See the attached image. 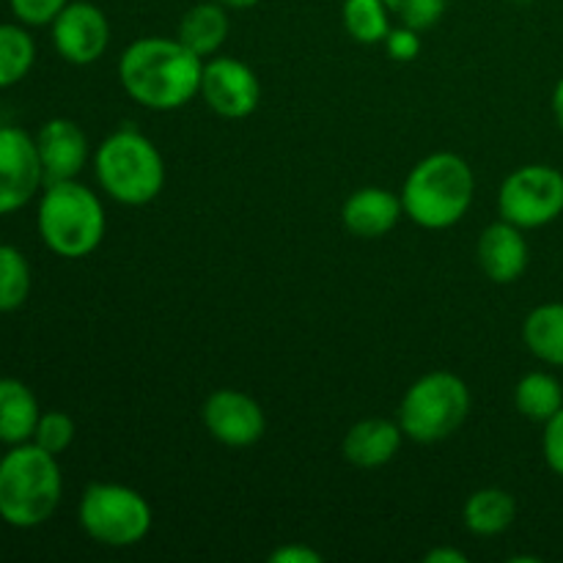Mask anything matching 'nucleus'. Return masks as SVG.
Wrapping results in <instances>:
<instances>
[{"label":"nucleus","instance_id":"obj_1","mask_svg":"<svg viewBox=\"0 0 563 563\" xmlns=\"http://www.w3.org/2000/svg\"><path fill=\"white\" fill-rule=\"evenodd\" d=\"M203 58L170 36L135 38L119 58V82L146 110L168 113L190 104L201 91Z\"/></svg>","mask_w":563,"mask_h":563},{"label":"nucleus","instance_id":"obj_2","mask_svg":"<svg viewBox=\"0 0 563 563\" xmlns=\"http://www.w3.org/2000/svg\"><path fill=\"white\" fill-rule=\"evenodd\" d=\"M64 498L58 456L36 443L9 445L0 460V520L20 531L44 526Z\"/></svg>","mask_w":563,"mask_h":563},{"label":"nucleus","instance_id":"obj_3","mask_svg":"<svg viewBox=\"0 0 563 563\" xmlns=\"http://www.w3.org/2000/svg\"><path fill=\"white\" fill-rule=\"evenodd\" d=\"M476 192V176L465 157L454 152H434L416 163L401 185L405 218L429 231H443L467 214Z\"/></svg>","mask_w":563,"mask_h":563},{"label":"nucleus","instance_id":"obj_4","mask_svg":"<svg viewBox=\"0 0 563 563\" xmlns=\"http://www.w3.org/2000/svg\"><path fill=\"white\" fill-rule=\"evenodd\" d=\"M36 229L47 251L77 262L102 245L108 214L102 198L82 181H49L38 198Z\"/></svg>","mask_w":563,"mask_h":563},{"label":"nucleus","instance_id":"obj_5","mask_svg":"<svg viewBox=\"0 0 563 563\" xmlns=\"http://www.w3.org/2000/svg\"><path fill=\"white\" fill-rule=\"evenodd\" d=\"M93 176L108 198L124 207H146L163 192L165 163L152 137L115 130L93 152Z\"/></svg>","mask_w":563,"mask_h":563},{"label":"nucleus","instance_id":"obj_6","mask_svg":"<svg viewBox=\"0 0 563 563\" xmlns=\"http://www.w3.org/2000/svg\"><path fill=\"white\" fill-rule=\"evenodd\" d=\"M471 416V390L454 372H429L405 390L399 405V427L407 440L440 443L460 432Z\"/></svg>","mask_w":563,"mask_h":563},{"label":"nucleus","instance_id":"obj_7","mask_svg":"<svg viewBox=\"0 0 563 563\" xmlns=\"http://www.w3.org/2000/svg\"><path fill=\"white\" fill-rule=\"evenodd\" d=\"M77 522L102 548H135L148 537L154 511L137 489L126 484L93 482L82 489L77 504Z\"/></svg>","mask_w":563,"mask_h":563},{"label":"nucleus","instance_id":"obj_8","mask_svg":"<svg viewBox=\"0 0 563 563\" xmlns=\"http://www.w3.org/2000/svg\"><path fill=\"white\" fill-rule=\"evenodd\" d=\"M500 220L531 231L563 214V174L553 165H522L511 170L498 190Z\"/></svg>","mask_w":563,"mask_h":563},{"label":"nucleus","instance_id":"obj_9","mask_svg":"<svg viewBox=\"0 0 563 563\" xmlns=\"http://www.w3.org/2000/svg\"><path fill=\"white\" fill-rule=\"evenodd\" d=\"M198 97L207 102L212 113L223 115V119H247L251 113H256L258 102H262V80L240 58L212 55L209 60H203Z\"/></svg>","mask_w":563,"mask_h":563},{"label":"nucleus","instance_id":"obj_10","mask_svg":"<svg viewBox=\"0 0 563 563\" xmlns=\"http://www.w3.org/2000/svg\"><path fill=\"white\" fill-rule=\"evenodd\" d=\"M44 185L36 137L20 126H0V214L20 212Z\"/></svg>","mask_w":563,"mask_h":563},{"label":"nucleus","instance_id":"obj_11","mask_svg":"<svg viewBox=\"0 0 563 563\" xmlns=\"http://www.w3.org/2000/svg\"><path fill=\"white\" fill-rule=\"evenodd\" d=\"M53 47L66 64L91 66L108 53L110 22L108 14L91 0H69L66 9L49 25Z\"/></svg>","mask_w":563,"mask_h":563},{"label":"nucleus","instance_id":"obj_12","mask_svg":"<svg viewBox=\"0 0 563 563\" xmlns=\"http://www.w3.org/2000/svg\"><path fill=\"white\" fill-rule=\"evenodd\" d=\"M201 418L209 438L229 445V449L256 445L264 438V429H267L262 405L253 396L234 388H220L209 394L207 401H203Z\"/></svg>","mask_w":563,"mask_h":563},{"label":"nucleus","instance_id":"obj_13","mask_svg":"<svg viewBox=\"0 0 563 563\" xmlns=\"http://www.w3.org/2000/svg\"><path fill=\"white\" fill-rule=\"evenodd\" d=\"M36 152L42 159L44 181L77 179L91 159V146L82 126L71 119H49L36 132Z\"/></svg>","mask_w":563,"mask_h":563},{"label":"nucleus","instance_id":"obj_14","mask_svg":"<svg viewBox=\"0 0 563 563\" xmlns=\"http://www.w3.org/2000/svg\"><path fill=\"white\" fill-rule=\"evenodd\" d=\"M476 258L482 273L493 284H515V280L522 278L528 262H531L526 231L517 229L509 220H498V223L487 225L484 234L478 236Z\"/></svg>","mask_w":563,"mask_h":563},{"label":"nucleus","instance_id":"obj_15","mask_svg":"<svg viewBox=\"0 0 563 563\" xmlns=\"http://www.w3.org/2000/svg\"><path fill=\"white\" fill-rule=\"evenodd\" d=\"M401 218H405L401 198L385 187H361L341 207V223L361 240H379L390 234Z\"/></svg>","mask_w":563,"mask_h":563},{"label":"nucleus","instance_id":"obj_16","mask_svg":"<svg viewBox=\"0 0 563 563\" xmlns=\"http://www.w3.org/2000/svg\"><path fill=\"white\" fill-rule=\"evenodd\" d=\"M401 432L399 421H388V418H363L341 440V454L350 465L363 467V471H374L383 467L399 454Z\"/></svg>","mask_w":563,"mask_h":563},{"label":"nucleus","instance_id":"obj_17","mask_svg":"<svg viewBox=\"0 0 563 563\" xmlns=\"http://www.w3.org/2000/svg\"><path fill=\"white\" fill-rule=\"evenodd\" d=\"M231 31L229 22V9L218 0H207V3H196L181 14L179 38L185 47H190L192 53L201 55V58H212L220 53V47L225 44Z\"/></svg>","mask_w":563,"mask_h":563},{"label":"nucleus","instance_id":"obj_18","mask_svg":"<svg viewBox=\"0 0 563 563\" xmlns=\"http://www.w3.org/2000/svg\"><path fill=\"white\" fill-rule=\"evenodd\" d=\"M38 416L36 394L22 379L0 377V443L20 445L33 440Z\"/></svg>","mask_w":563,"mask_h":563},{"label":"nucleus","instance_id":"obj_19","mask_svg":"<svg viewBox=\"0 0 563 563\" xmlns=\"http://www.w3.org/2000/svg\"><path fill=\"white\" fill-rule=\"evenodd\" d=\"M462 520L473 537H498V533L509 531L511 522L517 520L515 495L500 487L476 489L465 500Z\"/></svg>","mask_w":563,"mask_h":563},{"label":"nucleus","instance_id":"obj_20","mask_svg":"<svg viewBox=\"0 0 563 563\" xmlns=\"http://www.w3.org/2000/svg\"><path fill=\"white\" fill-rule=\"evenodd\" d=\"M522 341L537 361L563 368V302H542L522 322Z\"/></svg>","mask_w":563,"mask_h":563},{"label":"nucleus","instance_id":"obj_21","mask_svg":"<svg viewBox=\"0 0 563 563\" xmlns=\"http://www.w3.org/2000/svg\"><path fill=\"white\" fill-rule=\"evenodd\" d=\"M515 407L533 423H548L563 407V388L548 372H528L515 388Z\"/></svg>","mask_w":563,"mask_h":563},{"label":"nucleus","instance_id":"obj_22","mask_svg":"<svg viewBox=\"0 0 563 563\" xmlns=\"http://www.w3.org/2000/svg\"><path fill=\"white\" fill-rule=\"evenodd\" d=\"M390 14L385 0H344L341 22L357 44H383L390 33Z\"/></svg>","mask_w":563,"mask_h":563},{"label":"nucleus","instance_id":"obj_23","mask_svg":"<svg viewBox=\"0 0 563 563\" xmlns=\"http://www.w3.org/2000/svg\"><path fill=\"white\" fill-rule=\"evenodd\" d=\"M36 60V42L25 25L0 22V88H11L25 80Z\"/></svg>","mask_w":563,"mask_h":563},{"label":"nucleus","instance_id":"obj_24","mask_svg":"<svg viewBox=\"0 0 563 563\" xmlns=\"http://www.w3.org/2000/svg\"><path fill=\"white\" fill-rule=\"evenodd\" d=\"M31 295V264L14 245H0V313L25 306Z\"/></svg>","mask_w":563,"mask_h":563},{"label":"nucleus","instance_id":"obj_25","mask_svg":"<svg viewBox=\"0 0 563 563\" xmlns=\"http://www.w3.org/2000/svg\"><path fill=\"white\" fill-rule=\"evenodd\" d=\"M75 440V421H71L66 412L60 410H49L38 416L36 432H33L31 443H36L38 449L49 451V454H64L66 449Z\"/></svg>","mask_w":563,"mask_h":563},{"label":"nucleus","instance_id":"obj_26","mask_svg":"<svg viewBox=\"0 0 563 563\" xmlns=\"http://www.w3.org/2000/svg\"><path fill=\"white\" fill-rule=\"evenodd\" d=\"M69 0H9L11 14L25 27L53 25L55 16L66 9Z\"/></svg>","mask_w":563,"mask_h":563},{"label":"nucleus","instance_id":"obj_27","mask_svg":"<svg viewBox=\"0 0 563 563\" xmlns=\"http://www.w3.org/2000/svg\"><path fill=\"white\" fill-rule=\"evenodd\" d=\"M445 11V0H401L399 9L394 11L401 20V25L412 27V31H429L432 25H438L440 16Z\"/></svg>","mask_w":563,"mask_h":563},{"label":"nucleus","instance_id":"obj_28","mask_svg":"<svg viewBox=\"0 0 563 563\" xmlns=\"http://www.w3.org/2000/svg\"><path fill=\"white\" fill-rule=\"evenodd\" d=\"M542 451H544V462H548L550 471L555 476L563 478V407L544 423V434H542Z\"/></svg>","mask_w":563,"mask_h":563},{"label":"nucleus","instance_id":"obj_29","mask_svg":"<svg viewBox=\"0 0 563 563\" xmlns=\"http://www.w3.org/2000/svg\"><path fill=\"white\" fill-rule=\"evenodd\" d=\"M383 47L388 49L390 58L407 64V60L418 58V53H421V36H418V31H412V27H407V25L390 27V33L385 36Z\"/></svg>","mask_w":563,"mask_h":563},{"label":"nucleus","instance_id":"obj_30","mask_svg":"<svg viewBox=\"0 0 563 563\" xmlns=\"http://www.w3.org/2000/svg\"><path fill=\"white\" fill-rule=\"evenodd\" d=\"M269 563H322V553L308 544H284V548L269 553Z\"/></svg>","mask_w":563,"mask_h":563},{"label":"nucleus","instance_id":"obj_31","mask_svg":"<svg viewBox=\"0 0 563 563\" xmlns=\"http://www.w3.org/2000/svg\"><path fill=\"white\" fill-rule=\"evenodd\" d=\"M423 563H467V555L460 548H434L423 555Z\"/></svg>","mask_w":563,"mask_h":563},{"label":"nucleus","instance_id":"obj_32","mask_svg":"<svg viewBox=\"0 0 563 563\" xmlns=\"http://www.w3.org/2000/svg\"><path fill=\"white\" fill-rule=\"evenodd\" d=\"M553 115H555V124H559V130L563 132V77L553 88Z\"/></svg>","mask_w":563,"mask_h":563},{"label":"nucleus","instance_id":"obj_33","mask_svg":"<svg viewBox=\"0 0 563 563\" xmlns=\"http://www.w3.org/2000/svg\"><path fill=\"white\" fill-rule=\"evenodd\" d=\"M218 3H223L225 9L245 11V9H253V5H258V3H262V0H218Z\"/></svg>","mask_w":563,"mask_h":563}]
</instances>
